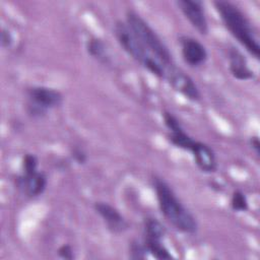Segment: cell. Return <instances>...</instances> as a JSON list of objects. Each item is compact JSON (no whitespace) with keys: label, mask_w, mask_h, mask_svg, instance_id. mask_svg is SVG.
<instances>
[{"label":"cell","mask_w":260,"mask_h":260,"mask_svg":"<svg viewBox=\"0 0 260 260\" xmlns=\"http://www.w3.org/2000/svg\"><path fill=\"white\" fill-rule=\"evenodd\" d=\"M229 68L232 75L239 80H248L254 78V72L248 66V62L243 53L235 48L231 47L228 51Z\"/></svg>","instance_id":"obj_12"},{"label":"cell","mask_w":260,"mask_h":260,"mask_svg":"<svg viewBox=\"0 0 260 260\" xmlns=\"http://www.w3.org/2000/svg\"><path fill=\"white\" fill-rule=\"evenodd\" d=\"M189 151L192 153L194 161L201 172L210 174L216 171V156L209 145L204 142L195 140Z\"/></svg>","instance_id":"obj_11"},{"label":"cell","mask_w":260,"mask_h":260,"mask_svg":"<svg viewBox=\"0 0 260 260\" xmlns=\"http://www.w3.org/2000/svg\"><path fill=\"white\" fill-rule=\"evenodd\" d=\"M143 244L146 248L147 253L150 254L151 256H153L156 259L166 260V259H172L173 258L169 249L162 243V240L144 238L143 239Z\"/></svg>","instance_id":"obj_13"},{"label":"cell","mask_w":260,"mask_h":260,"mask_svg":"<svg viewBox=\"0 0 260 260\" xmlns=\"http://www.w3.org/2000/svg\"><path fill=\"white\" fill-rule=\"evenodd\" d=\"M180 45L182 57L185 63H187L189 66L198 67L207 60V50L198 40L191 37L182 36L180 38Z\"/></svg>","instance_id":"obj_8"},{"label":"cell","mask_w":260,"mask_h":260,"mask_svg":"<svg viewBox=\"0 0 260 260\" xmlns=\"http://www.w3.org/2000/svg\"><path fill=\"white\" fill-rule=\"evenodd\" d=\"M72 157H73V159H74L78 165H83V164L86 161V159H87L86 153H85L82 149H80V148H78V147H75V148L73 149V151H72Z\"/></svg>","instance_id":"obj_21"},{"label":"cell","mask_w":260,"mask_h":260,"mask_svg":"<svg viewBox=\"0 0 260 260\" xmlns=\"http://www.w3.org/2000/svg\"><path fill=\"white\" fill-rule=\"evenodd\" d=\"M231 207L234 211L237 212H243L249 208L248 199L244 192L241 190H236L233 192L231 198Z\"/></svg>","instance_id":"obj_17"},{"label":"cell","mask_w":260,"mask_h":260,"mask_svg":"<svg viewBox=\"0 0 260 260\" xmlns=\"http://www.w3.org/2000/svg\"><path fill=\"white\" fill-rule=\"evenodd\" d=\"M13 42V38L10 34V31L8 29L3 28L2 32H1V45L3 48H8L11 46Z\"/></svg>","instance_id":"obj_22"},{"label":"cell","mask_w":260,"mask_h":260,"mask_svg":"<svg viewBox=\"0 0 260 260\" xmlns=\"http://www.w3.org/2000/svg\"><path fill=\"white\" fill-rule=\"evenodd\" d=\"M144 238L162 240L166 235V228L164 224L154 217H146L143 221Z\"/></svg>","instance_id":"obj_16"},{"label":"cell","mask_w":260,"mask_h":260,"mask_svg":"<svg viewBox=\"0 0 260 260\" xmlns=\"http://www.w3.org/2000/svg\"><path fill=\"white\" fill-rule=\"evenodd\" d=\"M38 165H39V160L35 154L32 153L24 154L21 161V171H22L21 174H31L39 171Z\"/></svg>","instance_id":"obj_18"},{"label":"cell","mask_w":260,"mask_h":260,"mask_svg":"<svg viewBox=\"0 0 260 260\" xmlns=\"http://www.w3.org/2000/svg\"><path fill=\"white\" fill-rule=\"evenodd\" d=\"M115 37L121 46V48L134 60L142 65V63L152 56L136 39L132 30L129 28L126 22L117 21L114 27Z\"/></svg>","instance_id":"obj_5"},{"label":"cell","mask_w":260,"mask_h":260,"mask_svg":"<svg viewBox=\"0 0 260 260\" xmlns=\"http://www.w3.org/2000/svg\"><path fill=\"white\" fill-rule=\"evenodd\" d=\"M146 255H147V251L143 242L140 243L137 241H133L130 244L129 257L131 259H144Z\"/></svg>","instance_id":"obj_19"},{"label":"cell","mask_w":260,"mask_h":260,"mask_svg":"<svg viewBox=\"0 0 260 260\" xmlns=\"http://www.w3.org/2000/svg\"><path fill=\"white\" fill-rule=\"evenodd\" d=\"M57 252H58V256L63 258V259L72 260L74 258L73 249H72V247L69 244H63L62 246L59 247Z\"/></svg>","instance_id":"obj_20"},{"label":"cell","mask_w":260,"mask_h":260,"mask_svg":"<svg viewBox=\"0 0 260 260\" xmlns=\"http://www.w3.org/2000/svg\"><path fill=\"white\" fill-rule=\"evenodd\" d=\"M169 140L170 142L175 145L178 148L184 149V150H190L193 143L195 142V139L193 137H191L185 130L183 127L171 131L169 133Z\"/></svg>","instance_id":"obj_15"},{"label":"cell","mask_w":260,"mask_h":260,"mask_svg":"<svg viewBox=\"0 0 260 260\" xmlns=\"http://www.w3.org/2000/svg\"><path fill=\"white\" fill-rule=\"evenodd\" d=\"M223 25L230 34L257 60L260 57V45L255 30L243 11L234 3L225 0L213 2Z\"/></svg>","instance_id":"obj_2"},{"label":"cell","mask_w":260,"mask_h":260,"mask_svg":"<svg viewBox=\"0 0 260 260\" xmlns=\"http://www.w3.org/2000/svg\"><path fill=\"white\" fill-rule=\"evenodd\" d=\"M93 208L95 212L103 218L109 231L114 234H121L125 232L129 224L125 217L120 213V211L109 204L108 202L98 201L94 203Z\"/></svg>","instance_id":"obj_9"},{"label":"cell","mask_w":260,"mask_h":260,"mask_svg":"<svg viewBox=\"0 0 260 260\" xmlns=\"http://www.w3.org/2000/svg\"><path fill=\"white\" fill-rule=\"evenodd\" d=\"M183 15L200 34L207 35L209 27L203 9V2L199 0H179L176 2Z\"/></svg>","instance_id":"obj_7"},{"label":"cell","mask_w":260,"mask_h":260,"mask_svg":"<svg viewBox=\"0 0 260 260\" xmlns=\"http://www.w3.org/2000/svg\"><path fill=\"white\" fill-rule=\"evenodd\" d=\"M47 176L40 171L31 174H21L16 179L17 188L30 198L42 195L47 188Z\"/></svg>","instance_id":"obj_10"},{"label":"cell","mask_w":260,"mask_h":260,"mask_svg":"<svg viewBox=\"0 0 260 260\" xmlns=\"http://www.w3.org/2000/svg\"><path fill=\"white\" fill-rule=\"evenodd\" d=\"M152 185L159 210L165 218L177 231L189 235L195 234L198 229L196 218L182 204L171 186L162 178L156 176L152 179Z\"/></svg>","instance_id":"obj_1"},{"label":"cell","mask_w":260,"mask_h":260,"mask_svg":"<svg viewBox=\"0 0 260 260\" xmlns=\"http://www.w3.org/2000/svg\"><path fill=\"white\" fill-rule=\"evenodd\" d=\"M164 79H166L176 91L180 92L187 100L191 102L200 101L201 94L193 79L175 64L167 67Z\"/></svg>","instance_id":"obj_6"},{"label":"cell","mask_w":260,"mask_h":260,"mask_svg":"<svg viewBox=\"0 0 260 260\" xmlns=\"http://www.w3.org/2000/svg\"><path fill=\"white\" fill-rule=\"evenodd\" d=\"M86 51L95 60L102 63H109V55L105 43L98 38H91L86 43Z\"/></svg>","instance_id":"obj_14"},{"label":"cell","mask_w":260,"mask_h":260,"mask_svg":"<svg viewBox=\"0 0 260 260\" xmlns=\"http://www.w3.org/2000/svg\"><path fill=\"white\" fill-rule=\"evenodd\" d=\"M250 145H251L252 149L256 152V154L259 155V153H260V142H259V138L257 136H254V137L250 138Z\"/></svg>","instance_id":"obj_23"},{"label":"cell","mask_w":260,"mask_h":260,"mask_svg":"<svg viewBox=\"0 0 260 260\" xmlns=\"http://www.w3.org/2000/svg\"><path fill=\"white\" fill-rule=\"evenodd\" d=\"M126 23L139 43L152 56H154L166 66L174 64L172 54L166 44L139 14L133 10H128L126 13Z\"/></svg>","instance_id":"obj_3"},{"label":"cell","mask_w":260,"mask_h":260,"mask_svg":"<svg viewBox=\"0 0 260 260\" xmlns=\"http://www.w3.org/2000/svg\"><path fill=\"white\" fill-rule=\"evenodd\" d=\"M27 113L32 118H42L53 108L59 107L63 95L57 89L47 86H32L27 89Z\"/></svg>","instance_id":"obj_4"}]
</instances>
